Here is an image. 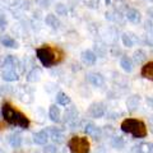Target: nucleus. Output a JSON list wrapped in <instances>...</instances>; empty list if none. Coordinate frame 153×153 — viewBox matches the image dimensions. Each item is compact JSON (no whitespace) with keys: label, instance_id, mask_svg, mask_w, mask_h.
Returning a JSON list of instances; mask_svg holds the SVG:
<instances>
[{"label":"nucleus","instance_id":"bb28decb","mask_svg":"<svg viewBox=\"0 0 153 153\" xmlns=\"http://www.w3.org/2000/svg\"><path fill=\"white\" fill-rule=\"evenodd\" d=\"M111 146L114 148H116V149H121V148H124V146H125V142H124V139L121 137H114L111 139Z\"/></svg>","mask_w":153,"mask_h":153},{"label":"nucleus","instance_id":"20e7f679","mask_svg":"<svg viewBox=\"0 0 153 153\" xmlns=\"http://www.w3.org/2000/svg\"><path fill=\"white\" fill-rule=\"evenodd\" d=\"M68 148L70 153H89L91 143L87 137H71L68 142Z\"/></svg>","mask_w":153,"mask_h":153},{"label":"nucleus","instance_id":"9d476101","mask_svg":"<svg viewBox=\"0 0 153 153\" xmlns=\"http://www.w3.org/2000/svg\"><path fill=\"white\" fill-rule=\"evenodd\" d=\"M140 75L144 79H148L153 82V61H148V63H144L140 69Z\"/></svg>","mask_w":153,"mask_h":153},{"label":"nucleus","instance_id":"412c9836","mask_svg":"<svg viewBox=\"0 0 153 153\" xmlns=\"http://www.w3.org/2000/svg\"><path fill=\"white\" fill-rule=\"evenodd\" d=\"M45 22H46L47 26L54 28V30L59 28V26H60V21L56 18V16H54V14H47L46 18H45Z\"/></svg>","mask_w":153,"mask_h":153},{"label":"nucleus","instance_id":"2eb2a0df","mask_svg":"<svg viewBox=\"0 0 153 153\" xmlns=\"http://www.w3.org/2000/svg\"><path fill=\"white\" fill-rule=\"evenodd\" d=\"M139 102H140V97L138 94H133L130 96L128 100H126V107L129 111H135V110L138 108V106H139Z\"/></svg>","mask_w":153,"mask_h":153},{"label":"nucleus","instance_id":"dca6fc26","mask_svg":"<svg viewBox=\"0 0 153 153\" xmlns=\"http://www.w3.org/2000/svg\"><path fill=\"white\" fill-rule=\"evenodd\" d=\"M49 117H50L51 121L60 123V120H61V111H60V108L57 107L56 105L50 106V108H49Z\"/></svg>","mask_w":153,"mask_h":153},{"label":"nucleus","instance_id":"cd10ccee","mask_svg":"<svg viewBox=\"0 0 153 153\" xmlns=\"http://www.w3.org/2000/svg\"><path fill=\"white\" fill-rule=\"evenodd\" d=\"M44 153H57V148L54 144H45Z\"/></svg>","mask_w":153,"mask_h":153},{"label":"nucleus","instance_id":"393cba45","mask_svg":"<svg viewBox=\"0 0 153 153\" xmlns=\"http://www.w3.org/2000/svg\"><path fill=\"white\" fill-rule=\"evenodd\" d=\"M121 41H123V45L126 46V47H133L134 46V40H133V36L130 35V33H123Z\"/></svg>","mask_w":153,"mask_h":153},{"label":"nucleus","instance_id":"0eeeda50","mask_svg":"<svg viewBox=\"0 0 153 153\" xmlns=\"http://www.w3.org/2000/svg\"><path fill=\"white\" fill-rule=\"evenodd\" d=\"M80 60L82 63L87 66H92L96 64V60H97V56L92 50H84L82 54H80Z\"/></svg>","mask_w":153,"mask_h":153},{"label":"nucleus","instance_id":"2f4dec72","mask_svg":"<svg viewBox=\"0 0 153 153\" xmlns=\"http://www.w3.org/2000/svg\"><path fill=\"white\" fill-rule=\"evenodd\" d=\"M149 1H153V0H149Z\"/></svg>","mask_w":153,"mask_h":153},{"label":"nucleus","instance_id":"4be33fe9","mask_svg":"<svg viewBox=\"0 0 153 153\" xmlns=\"http://www.w3.org/2000/svg\"><path fill=\"white\" fill-rule=\"evenodd\" d=\"M76 117H78V111H76L74 107H69L65 111V121L74 123L76 120Z\"/></svg>","mask_w":153,"mask_h":153},{"label":"nucleus","instance_id":"c756f323","mask_svg":"<svg viewBox=\"0 0 153 153\" xmlns=\"http://www.w3.org/2000/svg\"><path fill=\"white\" fill-rule=\"evenodd\" d=\"M56 12L60 14V16H64V14H66V9L64 8L63 4H57L56 5Z\"/></svg>","mask_w":153,"mask_h":153},{"label":"nucleus","instance_id":"b1692460","mask_svg":"<svg viewBox=\"0 0 153 153\" xmlns=\"http://www.w3.org/2000/svg\"><path fill=\"white\" fill-rule=\"evenodd\" d=\"M40 76H41V71L40 69H33L32 71H30L27 75V80L31 83H35V82H38L40 80Z\"/></svg>","mask_w":153,"mask_h":153},{"label":"nucleus","instance_id":"6e6552de","mask_svg":"<svg viewBox=\"0 0 153 153\" xmlns=\"http://www.w3.org/2000/svg\"><path fill=\"white\" fill-rule=\"evenodd\" d=\"M84 131H85L87 135L92 137L93 139H96V140L100 139L101 135H102V130L98 126H96L93 123H88L87 125H85V128H84Z\"/></svg>","mask_w":153,"mask_h":153},{"label":"nucleus","instance_id":"7c9ffc66","mask_svg":"<svg viewBox=\"0 0 153 153\" xmlns=\"http://www.w3.org/2000/svg\"><path fill=\"white\" fill-rule=\"evenodd\" d=\"M105 1H106V4H110V0H105Z\"/></svg>","mask_w":153,"mask_h":153},{"label":"nucleus","instance_id":"7ed1b4c3","mask_svg":"<svg viewBox=\"0 0 153 153\" xmlns=\"http://www.w3.org/2000/svg\"><path fill=\"white\" fill-rule=\"evenodd\" d=\"M120 128L124 133L130 134L135 139H143V138L148 135V129L146 123L134 117H128L125 120H123V123L120 124Z\"/></svg>","mask_w":153,"mask_h":153},{"label":"nucleus","instance_id":"f8f14e48","mask_svg":"<svg viewBox=\"0 0 153 153\" xmlns=\"http://www.w3.org/2000/svg\"><path fill=\"white\" fill-rule=\"evenodd\" d=\"M47 140H49V133H47V130H41L33 134V142L38 146L47 144Z\"/></svg>","mask_w":153,"mask_h":153},{"label":"nucleus","instance_id":"5701e85b","mask_svg":"<svg viewBox=\"0 0 153 153\" xmlns=\"http://www.w3.org/2000/svg\"><path fill=\"white\" fill-rule=\"evenodd\" d=\"M1 44L5 46V47H10V49H16V47H18L17 41L14 40V38H12L10 36H4V37H1Z\"/></svg>","mask_w":153,"mask_h":153},{"label":"nucleus","instance_id":"aec40b11","mask_svg":"<svg viewBox=\"0 0 153 153\" xmlns=\"http://www.w3.org/2000/svg\"><path fill=\"white\" fill-rule=\"evenodd\" d=\"M56 102H57V105H60V106H68V105H70L71 100L66 93L59 92L56 94Z\"/></svg>","mask_w":153,"mask_h":153},{"label":"nucleus","instance_id":"c85d7f7f","mask_svg":"<svg viewBox=\"0 0 153 153\" xmlns=\"http://www.w3.org/2000/svg\"><path fill=\"white\" fill-rule=\"evenodd\" d=\"M84 3L87 4V7L92 8V9H96V8H98L100 0H84Z\"/></svg>","mask_w":153,"mask_h":153},{"label":"nucleus","instance_id":"f03ea898","mask_svg":"<svg viewBox=\"0 0 153 153\" xmlns=\"http://www.w3.org/2000/svg\"><path fill=\"white\" fill-rule=\"evenodd\" d=\"M37 59L45 68H51L52 65L59 64L64 57L63 51L59 49H52L49 45H44L42 47H38L36 50Z\"/></svg>","mask_w":153,"mask_h":153},{"label":"nucleus","instance_id":"9b49d317","mask_svg":"<svg viewBox=\"0 0 153 153\" xmlns=\"http://www.w3.org/2000/svg\"><path fill=\"white\" fill-rule=\"evenodd\" d=\"M47 133H49V137L55 143H57V144H60V143L64 142V133L61 131L60 129H57V128H50V129H47Z\"/></svg>","mask_w":153,"mask_h":153},{"label":"nucleus","instance_id":"6ab92c4d","mask_svg":"<svg viewBox=\"0 0 153 153\" xmlns=\"http://www.w3.org/2000/svg\"><path fill=\"white\" fill-rule=\"evenodd\" d=\"M3 79L7 80V82H14V80H18V73L13 69H4L3 70Z\"/></svg>","mask_w":153,"mask_h":153},{"label":"nucleus","instance_id":"a878e982","mask_svg":"<svg viewBox=\"0 0 153 153\" xmlns=\"http://www.w3.org/2000/svg\"><path fill=\"white\" fill-rule=\"evenodd\" d=\"M9 143H10V146L14 147V148L21 147V144H22V137L19 135V134H13V135H10V138H9Z\"/></svg>","mask_w":153,"mask_h":153},{"label":"nucleus","instance_id":"ddd939ff","mask_svg":"<svg viewBox=\"0 0 153 153\" xmlns=\"http://www.w3.org/2000/svg\"><path fill=\"white\" fill-rule=\"evenodd\" d=\"M19 66V60L16 56H7L5 60L3 61V69H13L16 70V68Z\"/></svg>","mask_w":153,"mask_h":153},{"label":"nucleus","instance_id":"f3484780","mask_svg":"<svg viewBox=\"0 0 153 153\" xmlns=\"http://www.w3.org/2000/svg\"><path fill=\"white\" fill-rule=\"evenodd\" d=\"M134 153H153V144L152 143H140L139 146H135L133 149Z\"/></svg>","mask_w":153,"mask_h":153},{"label":"nucleus","instance_id":"f257e3e1","mask_svg":"<svg viewBox=\"0 0 153 153\" xmlns=\"http://www.w3.org/2000/svg\"><path fill=\"white\" fill-rule=\"evenodd\" d=\"M1 114H3V117L8 124L14 126H18V128H22V129H28L30 128V119L23 112H21L19 110L14 108L10 103L8 102H4L3 106H1Z\"/></svg>","mask_w":153,"mask_h":153},{"label":"nucleus","instance_id":"1a4fd4ad","mask_svg":"<svg viewBox=\"0 0 153 153\" xmlns=\"http://www.w3.org/2000/svg\"><path fill=\"white\" fill-rule=\"evenodd\" d=\"M125 17L129 22L134 23V25H138V23L142 22V14L138 9H134V8L128 9L126 13H125Z\"/></svg>","mask_w":153,"mask_h":153},{"label":"nucleus","instance_id":"423d86ee","mask_svg":"<svg viewBox=\"0 0 153 153\" xmlns=\"http://www.w3.org/2000/svg\"><path fill=\"white\" fill-rule=\"evenodd\" d=\"M87 80L89 84H92L93 87H102L105 84V76L101 73L97 71H92V73L87 74Z\"/></svg>","mask_w":153,"mask_h":153},{"label":"nucleus","instance_id":"39448f33","mask_svg":"<svg viewBox=\"0 0 153 153\" xmlns=\"http://www.w3.org/2000/svg\"><path fill=\"white\" fill-rule=\"evenodd\" d=\"M105 112H106V107H105L102 102H93L88 107V114L93 119H101L105 115Z\"/></svg>","mask_w":153,"mask_h":153},{"label":"nucleus","instance_id":"4468645a","mask_svg":"<svg viewBox=\"0 0 153 153\" xmlns=\"http://www.w3.org/2000/svg\"><path fill=\"white\" fill-rule=\"evenodd\" d=\"M120 66H121V69L124 71H126V73H131L133 69H134V63H133L131 57L124 55L120 59Z\"/></svg>","mask_w":153,"mask_h":153},{"label":"nucleus","instance_id":"a211bd4d","mask_svg":"<svg viewBox=\"0 0 153 153\" xmlns=\"http://www.w3.org/2000/svg\"><path fill=\"white\" fill-rule=\"evenodd\" d=\"M147 59H148V56L146 54V51L144 50H137L135 52H134V55H133V63H137V64H144L147 63Z\"/></svg>","mask_w":153,"mask_h":153}]
</instances>
